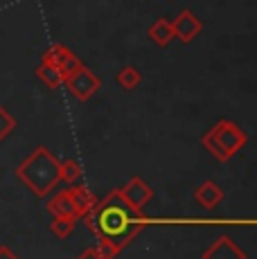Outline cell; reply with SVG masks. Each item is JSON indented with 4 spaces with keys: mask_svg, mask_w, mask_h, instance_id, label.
Returning <instances> with one entry per match:
<instances>
[{
    "mask_svg": "<svg viewBox=\"0 0 257 259\" xmlns=\"http://www.w3.org/2000/svg\"><path fill=\"white\" fill-rule=\"evenodd\" d=\"M75 226H77V219H68V217H52V223H50V230L57 239H68L75 232Z\"/></svg>",
    "mask_w": 257,
    "mask_h": 259,
    "instance_id": "cell-16",
    "label": "cell"
},
{
    "mask_svg": "<svg viewBox=\"0 0 257 259\" xmlns=\"http://www.w3.org/2000/svg\"><path fill=\"white\" fill-rule=\"evenodd\" d=\"M224 196H226V192L217 185L215 181H203L194 189V201L199 203L203 210H215V207L224 201Z\"/></svg>",
    "mask_w": 257,
    "mask_h": 259,
    "instance_id": "cell-9",
    "label": "cell"
},
{
    "mask_svg": "<svg viewBox=\"0 0 257 259\" xmlns=\"http://www.w3.org/2000/svg\"><path fill=\"white\" fill-rule=\"evenodd\" d=\"M147 34H149V38L156 43V46L160 48H167L172 41H174V29H172V21H167V18H158L149 25V29H147Z\"/></svg>",
    "mask_w": 257,
    "mask_h": 259,
    "instance_id": "cell-12",
    "label": "cell"
},
{
    "mask_svg": "<svg viewBox=\"0 0 257 259\" xmlns=\"http://www.w3.org/2000/svg\"><path fill=\"white\" fill-rule=\"evenodd\" d=\"M201 144L219 162H228L235 153H239L248 144V136L244 128H239V124L221 117L217 124H212L210 131L201 136Z\"/></svg>",
    "mask_w": 257,
    "mask_h": 259,
    "instance_id": "cell-3",
    "label": "cell"
},
{
    "mask_svg": "<svg viewBox=\"0 0 257 259\" xmlns=\"http://www.w3.org/2000/svg\"><path fill=\"white\" fill-rule=\"evenodd\" d=\"M43 61H50L52 66L63 74V79H66L68 74L77 72L79 68H83V63L79 61L77 54L72 52L68 46H61V43H57V46H52L50 50H48V52L43 54Z\"/></svg>",
    "mask_w": 257,
    "mask_h": 259,
    "instance_id": "cell-5",
    "label": "cell"
},
{
    "mask_svg": "<svg viewBox=\"0 0 257 259\" xmlns=\"http://www.w3.org/2000/svg\"><path fill=\"white\" fill-rule=\"evenodd\" d=\"M117 192H120V196L124 198L131 207H136V210H142V207L154 198V189L147 185L140 176H131V181H126L122 187H117Z\"/></svg>",
    "mask_w": 257,
    "mask_h": 259,
    "instance_id": "cell-6",
    "label": "cell"
},
{
    "mask_svg": "<svg viewBox=\"0 0 257 259\" xmlns=\"http://www.w3.org/2000/svg\"><path fill=\"white\" fill-rule=\"evenodd\" d=\"M83 219L88 230L97 237V250L102 259H115L140 235L142 228L151 223V219H147L142 210L128 205L117 189L97 201V205L83 214Z\"/></svg>",
    "mask_w": 257,
    "mask_h": 259,
    "instance_id": "cell-1",
    "label": "cell"
},
{
    "mask_svg": "<svg viewBox=\"0 0 257 259\" xmlns=\"http://www.w3.org/2000/svg\"><path fill=\"white\" fill-rule=\"evenodd\" d=\"M16 178L34 196L46 198L59 185V160L48 147H36L16 167Z\"/></svg>",
    "mask_w": 257,
    "mask_h": 259,
    "instance_id": "cell-2",
    "label": "cell"
},
{
    "mask_svg": "<svg viewBox=\"0 0 257 259\" xmlns=\"http://www.w3.org/2000/svg\"><path fill=\"white\" fill-rule=\"evenodd\" d=\"M18 122L12 113L7 111L5 106H0V142H5V138H9L14 131H16Z\"/></svg>",
    "mask_w": 257,
    "mask_h": 259,
    "instance_id": "cell-17",
    "label": "cell"
},
{
    "mask_svg": "<svg viewBox=\"0 0 257 259\" xmlns=\"http://www.w3.org/2000/svg\"><path fill=\"white\" fill-rule=\"evenodd\" d=\"M36 77L41 79L48 88H52V91H57L59 86H63V74L59 72L50 61H43V59H41V63L36 66Z\"/></svg>",
    "mask_w": 257,
    "mask_h": 259,
    "instance_id": "cell-13",
    "label": "cell"
},
{
    "mask_svg": "<svg viewBox=\"0 0 257 259\" xmlns=\"http://www.w3.org/2000/svg\"><path fill=\"white\" fill-rule=\"evenodd\" d=\"M201 259H248V252L228 235H221L201 252Z\"/></svg>",
    "mask_w": 257,
    "mask_h": 259,
    "instance_id": "cell-8",
    "label": "cell"
},
{
    "mask_svg": "<svg viewBox=\"0 0 257 259\" xmlns=\"http://www.w3.org/2000/svg\"><path fill=\"white\" fill-rule=\"evenodd\" d=\"M172 29H174V38H179L181 43H192L201 32H203V23L199 21L192 9H183L179 16L172 21Z\"/></svg>",
    "mask_w": 257,
    "mask_h": 259,
    "instance_id": "cell-7",
    "label": "cell"
},
{
    "mask_svg": "<svg viewBox=\"0 0 257 259\" xmlns=\"http://www.w3.org/2000/svg\"><path fill=\"white\" fill-rule=\"evenodd\" d=\"M77 259H102V255H100V250H97V246H95V248H86V250H83Z\"/></svg>",
    "mask_w": 257,
    "mask_h": 259,
    "instance_id": "cell-18",
    "label": "cell"
},
{
    "mask_svg": "<svg viewBox=\"0 0 257 259\" xmlns=\"http://www.w3.org/2000/svg\"><path fill=\"white\" fill-rule=\"evenodd\" d=\"M63 86L68 88V93H70L77 102H88V99L102 88V79L83 66V68H79L77 72L68 74V77L63 79Z\"/></svg>",
    "mask_w": 257,
    "mask_h": 259,
    "instance_id": "cell-4",
    "label": "cell"
},
{
    "mask_svg": "<svg viewBox=\"0 0 257 259\" xmlns=\"http://www.w3.org/2000/svg\"><path fill=\"white\" fill-rule=\"evenodd\" d=\"M70 194H72V203H75V210H77L79 217L88 214L93 207L97 205L95 194H93L86 185H79V183H75V185H70Z\"/></svg>",
    "mask_w": 257,
    "mask_h": 259,
    "instance_id": "cell-11",
    "label": "cell"
},
{
    "mask_svg": "<svg viewBox=\"0 0 257 259\" xmlns=\"http://www.w3.org/2000/svg\"><path fill=\"white\" fill-rule=\"evenodd\" d=\"M46 210L52 214V217H68V219H79V214L75 210V203H72V194L70 187L57 192L54 196L48 201Z\"/></svg>",
    "mask_w": 257,
    "mask_h": 259,
    "instance_id": "cell-10",
    "label": "cell"
},
{
    "mask_svg": "<svg viewBox=\"0 0 257 259\" xmlns=\"http://www.w3.org/2000/svg\"><path fill=\"white\" fill-rule=\"evenodd\" d=\"M117 83H120L124 91H136L138 86L142 83V74L138 68H133V66H124L120 72H117Z\"/></svg>",
    "mask_w": 257,
    "mask_h": 259,
    "instance_id": "cell-14",
    "label": "cell"
},
{
    "mask_svg": "<svg viewBox=\"0 0 257 259\" xmlns=\"http://www.w3.org/2000/svg\"><path fill=\"white\" fill-rule=\"evenodd\" d=\"M81 178V167L77 160H63L59 162V181H63L66 185H75Z\"/></svg>",
    "mask_w": 257,
    "mask_h": 259,
    "instance_id": "cell-15",
    "label": "cell"
},
{
    "mask_svg": "<svg viewBox=\"0 0 257 259\" xmlns=\"http://www.w3.org/2000/svg\"><path fill=\"white\" fill-rule=\"evenodd\" d=\"M0 259H21L9 246H0Z\"/></svg>",
    "mask_w": 257,
    "mask_h": 259,
    "instance_id": "cell-19",
    "label": "cell"
}]
</instances>
